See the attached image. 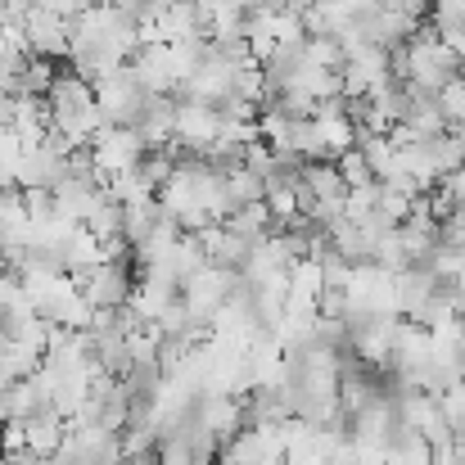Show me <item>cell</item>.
<instances>
[{
	"label": "cell",
	"instance_id": "1",
	"mask_svg": "<svg viewBox=\"0 0 465 465\" xmlns=\"http://www.w3.org/2000/svg\"><path fill=\"white\" fill-rule=\"evenodd\" d=\"M132 290H136V272L132 262H95L82 281H77V294L86 299L91 312H123L132 303Z\"/></svg>",
	"mask_w": 465,
	"mask_h": 465
},
{
	"label": "cell",
	"instance_id": "2",
	"mask_svg": "<svg viewBox=\"0 0 465 465\" xmlns=\"http://www.w3.org/2000/svg\"><path fill=\"white\" fill-rule=\"evenodd\" d=\"M23 50L27 54H41V59H54V54H68V18L41 9V5H27L23 9Z\"/></svg>",
	"mask_w": 465,
	"mask_h": 465
},
{
	"label": "cell",
	"instance_id": "3",
	"mask_svg": "<svg viewBox=\"0 0 465 465\" xmlns=\"http://www.w3.org/2000/svg\"><path fill=\"white\" fill-rule=\"evenodd\" d=\"M64 439H68V420L59 411H50V407L36 411L32 420H23V443H27L32 457H54L64 448Z\"/></svg>",
	"mask_w": 465,
	"mask_h": 465
},
{
	"label": "cell",
	"instance_id": "4",
	"mask_svg": "<svg viewBox=\"0 0 465 465\" xmlns=\"http://www.w3.org/2000/svg\"><path fill=\"white\" fill-rule=\"evenodd\" d=\"M384 465H434V448L416 430H402L393 443H384Z\"/></svg>",
	"mask_w": 465,
	"mask_h": 465
},
{
	"label": "cell",
	"instance_id": "5",
	"mask_svg": "<svg viewBox=\"0 0 465 465\" xmlns=\"http://www.w3.org/2000/svg\"><path fill=\"white\" fill-rule=\"evenodd\" d=\"M0 465H5V452H0Z\"/></svg>",
	"mask_w": 465,
	"mask_h": 465
},
{
	"label": "cell",
	"instance_id": "6",
	"mask_svg": "<svg viewBox=\"0 0 465 465\" xmlns=\"http://www.w3.org/2000/svg\"><path fill=\"white\" fill-rule=\"evenodd\" d=\"M0 348H5V339H0Z\"/></svg>",
	"mask_w": 465,
	"mask_h": 465
}]
</instances>
